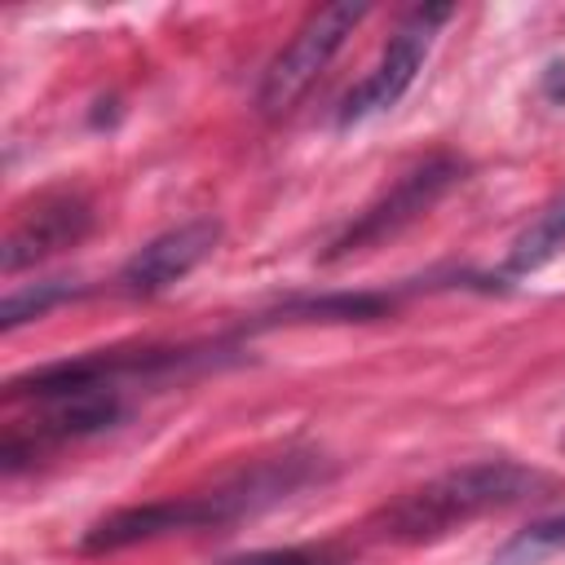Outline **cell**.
<instances>
[{
	"instance_id": "obj_1",
	"label": "cell",
	"mask_w": 565,
	"mask_h": 565,
	"mask_svg": "<svg viewBox=\"0 0 565 565\" xmlns=\"http://www.w3.org/2000/svg\"><path fill=\"white\" fill-rule=\"evenodd\" d=\"M534 486H543V477L512 459L463 463V468H450V472L397 494L393 503H384L371 516V534L384 543H411V547L437 543V539L472 525L486 512L521 503Z\"/></svg>"
},
{
	"instance_id": "obj_2",
	"label": "cell",
	"mask_w": 565,
	"mask_h": 565,
	"mask_svg": "<svg viewBox=\"0 0 565 565\" xmlns=\"http://www.w3.org/2000/svg\"><path fill=\"white\" fill-rule=\"evenodd\" d=\"M309 477L305 459H282V463H260L252 472H243L238 481L212 490V494H181V499H154V503H137V508H119L110 516H102L79 547L84 552H119L159 534H181V530H207V525H225L238 516H252L265 503L287 499L300 481Z\"/></svg>"
},
{
	"instance_id": "obj_3",
	"label": "cell",
	"mask_w": 565,
	"mask_h": 565,
	"mask_svg": "<svg viewBox=\"0 0 565 565\" xmlns=\"http://www.w3.org/2000/svg\"><path fill=\"white\" fill-rule=\"evenodd\" d=\"M366 13H371V4H349V0L313 9V13L296 26V35L274 53V62L265 66V79H260V88H256L260 115H282V110H291V106L309 93V84L331 66V57L340 53V44L353 35V26H358Z\"/></svg>"
},
{
	"instance_id": "obj_4",
	"label": "cell",
	"mask_w": 565,
	"mask_h": 565,
	"mask_svg": "<svg viewBox=\"0 0 565 565\" xmlns=\"http://www.w3.org/2000/svg\"><path fill=\"white\" fill-rule=\"evenodd\" d=\"M459 181H463V159H455V154H433V159L406 168L371 207H362V212L327 243L322 260H344V256H353V252H366V247H375V243L402 234L411 221H419V216H424L450 185H459Z\"/></svg>"
},
{
	"instance_id": "obj_5",
	"label": "cell",
	"mask_w": 565,
	"mask_h": 565,
	"mask_svg": "<svg viewBox=\"0 0 565 565\" xmlns=\"http://www.w3.org/2000/svg\"><path fill=\"white\" fill-rule=\"evenodd\" d=\"M450 18H455L450 4H415V9L402 18V26L388 35L380 62L344 93L340 115H335L340 128H353V124H362V119H371V115L397 106V102L406 97V88L415 84L419 66H424V57H428V49H433V40H437V31H441Z\"/></svg>"
},
{
	"instance_id": "obj_6",
	"label": "cell",
	"mask_w": 565,
	"mask_h": 565,
	"mask_svg": "<svg viewBox=\"0 0 565 565\" xmlns=\"http://www.w3.org/2000/svg\"><path fill=\"white\" fill-rule=\"evenodd\" d=\"M216 243H221V221H212V216H194L185 225H172L124 260L119 287L128 296H159V291L177 287L181 278H190L216 252Z\"/></svg>"
},
{
	"instance_id": "obj_7",
	"label": "cell",
	"mask_w": 565,
	"mask_h": 565,
	"mask_svg": "<svg viewBox=\"0 0 565 565\" xmlns=\"http://www.w3.org/2000/svg\"><path fill=\"white\" fill-rule=\"evenodd\" d=\"M88 230H93L88 199H79V194H44L4 234V243H0V269L4 274H18L26 265H40V260L75 247Z\"/></svg>"
},
{
	"instance_id": "obj_8",
	"label": "cell",
	"mask_w": 565,
	"mask_h": 565,
	"mask_svg": "<svg viewBox=\"0 0 565 565\" xmlns=\"http://www.w3.org/2000/svg\"><path fill=\"white\" fill-rule=\"evenodd\" d=\"M561 252H565V190H561L552 203H543L539 216L512 238L503 274H508V278L534 274V269H543L547 260H556Z\"/></svg>"
},
{
	"instance_id": "obj_9",
	"label": "cell",
	"mask_w": 565,
	"mask_h": 565,
	"mask_svg": "<svg viewBox=\"0 0 565 565\" xmlns=\"http://www.w3.org/2000/svg\"><path fill=\"white\" fill-rule=\"evenodd\" d=\"M556 552H565V512L543 516V521H534L530 530L512 534V539L494 552L490 565H539V561H547V556H556Z\"/></svg>"
},
{
	"instance_id": "obj_10",
	"label": "cell",
	"mask_w": 565,
	"mask_h": 565,
	"mask_svg": "<svg viewBox=\"0 0 565 565\" xmlns=\"http://www.w3.org/2000/svg\"><path fill=\"white\" fill-rule=\"evenodd\" d=\"M79 291H84V287H79V282H66V278H49V282H35V287L9 291L4 305H0V327L13 331V327H22V322H31V318H44L53 305H62V300H71V296H79Z\"/></svg>"
},
{
	"instance_id": "obj_11",
	"label": "cell",
	"mask_w": 565,
	"mask_h": 565,
	"mask_svg": "<svg viewBox=\"0 0 565 565\" xmlns=\"http://www.w3.org/2000/svg\"><path fill=\"white\" fill-rule=\"evenodd\" d=\"M225 565H344V561L331 556V552H313V547H269V552L234 556Z\"/></svg>"
}]
</instances>
